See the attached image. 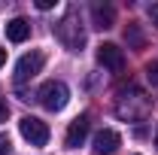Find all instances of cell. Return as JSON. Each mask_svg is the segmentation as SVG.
Listing matches in <instances>:
<instances>
[{
    "instance_id": "1",
    "label": "cell",
    "mask_w": 158,
    "mask_h": 155,
    "mask_svg": "<svg viewBox=\"0 0 158 155\" xmlns=\"http://www.w3.org/2000/svg\"><path fill=\"white\" fill-rule=\"evenodd\" d=\"M116 113H118L122 119H128V122H134V119H143L146 113H149V97L143 94L137 85H128V88H122V91H118Z\"/></svg>"
},
{
    "instance_id": "2",
    "label": "cell",
    "mask_w": 158,
    "mask_h": 155,
    "mask_svg": "<svg viewBox=\"0 0 158 155\" xmlns=\"http://www.w3.org/2000/svg\"><path fill=\"white\" fill-rule=\"evenodd\" d=\"M55 37H58L70 52H79V49L85 46V31H82V21H79L76 9H70V12L55 24Z\"/></svg>"
},
{
    "instance_id": "3",
    "label": "cell",
    "mask_w": 158,
    "mask_h": 155,
    "mask_svg": "<svg viewBox=\"0 0 158 155\" xmlns=\"http://www.w3.org/2000/svg\"><path fill=\"white\" fill-rule=\"evenodd\" d=\"M40 103L49 110V113H61L64 107H67V100H70V88L61 82V79H49L43 88H40Z\"/></svg>"
},
{
    "instance_id": "4",
    "label": "cell",
    "mask_w": 158,
    "mask_h": 155,
    "mask_svg": "<svg viewBox=\"0 0 158 155\" xmlns=\"http://www.w3.org/2000/svg\"><path fill=\"white\" fill-rule=\"evenodd\" d=\"M19 131L31 146H46L49 143V125L43 119H37V116H24L19 122Z\"/></svg>"
},
{
    "instance_id": "5",
    "label": "cell",
    "mask_w": 158,
    "mask_h": 155,
    "mask_svg": "<svg viewBox=\"0 0 158 155\" xmlns=\"http://www.w3.org/2000/svg\"><path fill=\"white\" fill-rule=\"evenodd\" d=\"M43 61H46V55L43 52H27V55H21L19 64H15V82H27V79H34L43 70Z\"/></svg>"
},
{
    "instance_id": "6",
    "label": "cell",
    "mask_w": 158,
    "mask_h": 155,
    "mask_svg": "<svg viewBox=\"0 0 158 155\" xmlns=\"http://www.w3.org/2000/svg\"><path fill=\"white\" fill-rule=\"evenodd\" d=\"M98 61L106 70H113V73H122V70H125V52L118 49L116 43H103L98 49Z\"/></svg>"
},
{
    "instance_id": "7",
    "label": "cell",
    "mask_w": 158,
    "mask_h": 155,
    "mask_svg": "<svg viewBox=\"0 0 158 155\" xmlns=\"http://www.w3.org/2000/svg\"><path fill=\"white\" fill-rule=\"evenodd\" d=\"M88 128H91V119L88 116H79L70 122V128H67V137H64V143L70 146V149H79L82 143H85V137H88Z\"/></svg>"
},
{
    "instance_id": "8",
    "label": "cell",
    "mask_w": 158,
    "mask_h": 155,
    "mask_svg": "<svg viewBox=\"0 0 158 155\" xmlns=\"http://www.w3.org/2000/svg\"><path fill=\"white\" fill-rule=\"evenodd\" d=\"M118 143H122L118 131L103 128V131H98V134H94V152H98V155H113V152L118 149Z\"/></svg>"
},
{
    "instance_id": "9",
    "label": "cell",
    "mask_w": 158,
    "mask_h": 155,
    "mask_svg": "<svg viewBox=\"0 0 158 155\" xmlns=\"http://www.w3.org/2000/svg\"><path fill=\"white\" fill-rule=\"evenodd\" d=\"M91 21H94V27H98V31H106V27H113V21H116V12H113V6L94 3V6H91Z\"/></svg>"
},
{
    "instance_id": "10",
    "label": "cell",
    "mask_w": 158,
    "mask_h": 155,
    "mask_svg": "<svg viewBox=\"0 0 158 155\" xmlns=\"http://www.w3.org/2000/svg\"><path fill=\"white\" fill-rule=\"evenodd\" d=\"M6 37L12 40V43H24V40L31 37V21H27V19L6 21Z\"/></svg>"
},
{
    "instance_id": "11",
    "label": "cell",
    "mask_w": 158,
    "mask_h": 155,
    "mask_svg": "<svg viewBox=\"0 0 158 155\" xmlns=\"http://www.w3.org/2000/svg\"><path fill=\"white\" fill-rule=\"evenodd\" d=\"M125 40H128V46H134V49H140V46H143V34H140L137 24H128V31H125Z\"/></svg>"
},
{
    "instance_id": "12",
    "label": "cell",
    "mask_w": 158,
    "mask_h": 155,
    "mask_svg": "<svg viewBox=\"0 0 158 155\" xmlns=\"http://www.w3.org/2000/svg\"><path fill=\"white\" fill-rule=\"evenodd\" d=\"M146 79H149V85H152V88H158V61L146 64Z\"/></svg>"
},
{
    "instance_id": "13",
    "label": "cell",
    "mask_w": 158,
    "mask_h": 155,
    "mask_svg": "<svg viewBox=\"0 0 158 155\" xmlns=\"http://www.w3.org/2000/svg\"><path fill=\"white\" fill-rule=\"evenodd\" d=\"M9 149H12L9 137H6V134H0V155H9Z\"/></svg>"
},
{
    "instance_id": "14",
    "label": "cell",
    "mask_w": 158,
    "mask_h": 155,
    "mask_svg": "<svg viewBox=\"0 0 158 155\" xmlns=\"http://www.w3.org/2000/svg\"><path fill=\"white\" fill-rule=\"evenodd\" d=\"M6 116H9V107H6V100H0V122H6Z\"/></svg>"
},
{
    "instance_id": "15",
    "label": "cell",
    "mask_w": 158,
    "mask_h": 155,
    "mask_svg": "<svg viewBox=\"0 0 158 155\" xmlns=\"http://www.w3.org/2000/svg\"><path fill=\"white\" fill-rule=\"evenodd\" d=\"M55 6V0H37V9H52Z\"/></svg>"
},
{
    "instance_id": "16",
    "label": "cell",
    "mask_w": 158,
    "mask_h": 155,
    "mask_svg": "<svg viewBox=\"0 0 158 155\" xmlns=\"http://www.w3.org/2000/svg\"><path fill=\"white\" fill-rule=\"evenodd\" d=\"M149 15H152V24H158V3L152 6V9H149Z\"/></svg>"
},
{
    "instance_id": "17",
    "label": "cell",
    "mask_w": 158,
    "mask_h": 155,
    "mask_svg": "<svg viewBox=\"0 0 158 155\" xmlns=\"http://www.w3.org/2000/svg\"><path fill=\"white\" fill-rule=\"evenodd\" d=\"M6 64V49H0V67Z\"/></svg>"
},
{
    "instance_id": "18",
    "label": "cell",
    "mask_w": 158,
    "mask_h": 155,
    "mask_svg": "<svg viewBox=\"0 0 158 155\" xmlns=\"http://www.w3.org/2000/svg\"><path fill=\"white\" fill-rule=\"evenodd\" d=\"M155 146H158V131H155Z\"/></svg>"
}]
</instances>
